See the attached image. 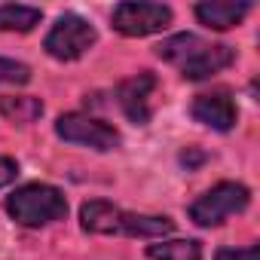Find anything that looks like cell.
<instances>
[{
  "instance_id": "cell-10",
  "label": "cell",
  "mask_w": 260,
  "mask_h": 260,
  "mask_svg": "<svg viewBox=\"0 0 260 260\" xmlns=\"http://www.w3.org/2000/svg\"><path fill=\"white\" fill-rule=\"evenodd\" d=\"M248 10H251V4H245V0H205V4L196 7V19L205 28L226 31V28L239 25L248 16Z\"/></svg>"
},
{
  "instance_id": "cell-4",
  "label": "cell",
  "mask_w": 260,
  "mask_h": 260,
  "mask_svg": "<svg viewBox=\"0 0 260 260\" xmlns=\"http://www.w3.org/2000/svg\"><path fill=\"white\" fill-rule=\"evenodd\" d=\"M95 40H98V31H95L86 19L68 13V16H61V19L52 25V31L46 34L43 49H46L52 58H58V61H77V58H83V55L95 46Z\"/></svg>"
},
{
  "instance_id": "cell-5",
  "label": "cell",
  "mask_w": 260,
  "mask_h": 260,
  "mask_svg": "<svg viewBox=\"0 0 260 260\" xmlns=\"http://www.w3.org/2000/svg\"><path fill=\"white\" fill-rule=\"evenodd\" d=\"M110 22L125 37H150L172 25V10L162 4H135V0H128V4L113 7Z\"/></svg>"
},
{
  "instance_id": "cell-11",
  "label": "cell",
  "mask_w": 260,
  "mask_h": 260,
  "mask_svg": "<svg viewBox=\"0 0 260 260\" xmlns=\"http://www.w3.org/2000/svg\"><path fill=\"white\" fill-rule=\"evenodd\" d=\"M0 113L13 122H34L43 116V104L40 98H31V95H0Z\"/></svg>"
},
{
  "instance_id": "cell-15",
  "label": "cell",
  "mask_w": 260,
  "mask_h": 260,
  "mask_svg": "<svg viewBox=\"0 0 260 260\" xmlns=\"http://www.w3.org/2000/svg\"><path fill=\"white\" fill-rule=\"evenodd\" d=\"M31 80L28 64L13 61V58H0V86H25Z\"/></svg>"
},
{
  "instance_id": "cell-17",
  "label": "cell",
  "mask_w": 260,
  "mask_h": 260,
  "mask_svg": "<svg viewBox=\"0 0 260 260\" xmlns=\"http://www.w3.org/2000/svg\"><path fill=\"white\" fill-rule=\"evenodd\" d=\"M16 175H19V166H16L10 156H0V190L10 187V184L16 181Z\"/></svg>"
},
{
  "instance_id": "cell-9",
  "label": "cell",
  "mask_w": 260,
  "mask_h": 260,
  "mask_svg": "<svg viewBox=\"0 0 260 260\" xmlns=\"http://www.w3.org/2000/svg\"><path fill=\"white\" fill-rule=\"evenodd\" d=\"M233 61H236V52H233L230 46H223V43H217V46L202 43V46L181 64V74H184L187 80H205V77H211V74H220V71L230 68Z\"/></svg>"
},
{
  "instance_id": "cell-16",
  "label": "cell",
  "mask_w": 260,
  "mask_h": 260,
  "mask_svg": "<svg viewBox=\"0 0 260 260\" xmlns=\"http://www.w3.org/2000/svg\"><path fill=\"white\" fill-rule=\"evenodd\" d=\"M214 260H260V251H257V245H248V248H220Z\"/></svg>"
},
{
  "instance_id": "cell-8",
  "label": "cell",
  "mask_w": 260,
  "mask_h": 260,
  "mask_svg": "<svg viewBox=\"0 0 260 260\" xmlns=\"http://www.w3.org/2000/svg\"><path fill=\"white\" fill-rule=\"evenodd\" d=\"M193 119L214 128V132H230L239 119V110L226 92H211V95H199L193 101Z\"/></svg>"
},
{
  "instance_id": "cell-1",
  "label": "cell",
  "mask_w": 260,
  "mask_h": 260,
  "mask_svg": "<svg viewBox=\"0 0 260 260\" xmlns=\"http://www.w3.org/2000/svg\"><path fill=\"white\" fill-rule=\"evenodd\" d=\"M80 223L86 233L95 236H141V239H156V236H169L175 230L172 217H159V214H132L122 211L104 199H92L80 208Z\"/></svg>"
},
{
  "instance_id": "cell-3",
  "label": "cell",
  "mask_w": 260,
  "mask_h": 260,
  "mask_svg": "<svg viewBox=\"0 0 260 260\" xmlns=\"http://www.w3.org/2000/svg\"><path fill=\"white\" fill-rule=\"evenodd\" d=\"M251 202V193L245 184H233V181H223L217 187H211L205 196H199L193 205H190V220L199 223V226H220L226 217L245 211Z\"/></svg>"
},
{
  "instance_id": "cell-7",
  "label": "cell",
  "mask_w": 260,
  "mask_h": 260,
  "mask_svg": "<svg viewBox=\"0 0 260 260\" xmlns=\"http://www.w3.org/2000/svg\"><path fill=\"white\" fill-rule=\"evenodd\" d=\"M156 89V77L150 71H141L138 77H128L119 83V107L125 110V116L135 125H147L150 122V95Z\"/></svg>"
},
{
  "instance_id": "cell-13",
  "label": "cell",
  "mask_w": 260,
  "mask_h": 260,
  "mask_svg": "<svg viewBox=\"0 0 260 260\" xmlns=\"http://www.w3.org/2000/svg\"><path fill=\"white\" fill-rule=\"evenodd\" d=\"M205 40H199L196 34H175V37H169V40H162L159 46H156V55L162 58V61H169V64H184L199 46H202Z\"/></svg>"
},
{
  "instance_id": "cell-6",
  "label": "cell",
  "mask_w": 260,
  "mask_h": 260,
  "mask_svg": "<svg viewBox=\"0 0 260 260\" xmlns=\"http://www.w3.org/2000/svg\"><path fill=\"white\" fill-rule=\"evenodd\" d=\"M55 135L61 141L83 144V147H92V150H101V153L119 147V132L116 128L101 122V119H95V116H86V113H64V116H58Z\"/></svg>"
},
{
  "instance_id": "cell-14",
  "label": "cell",
  "mask_w": 260,
  "mask_h": 260,
  "mask_svg": "<svg viewBox=\"0 0 260 260\" xmlns=\"http://www.w3.org/2000/svg\"><path fill=\"white\" fill-rule=\"evenodd\" d=\"M150 260H202V245L193 239H175V242H159L147 248Z\"/></svg>"
},
{
  "instance_id": "cell-12",
  "label": "cell",
  "mask_w": 260,
  "mask_h": 260,
  "mask_svg": "<svg viewBox=\"0 0 260 260\" xmlns=\"http://www.w3.org/2000/svg\"><path fill=\"white\" fill-rule=\"evenodd\" d=\"M43 13L37 7H22V4H4L0 7V31H34L40 25Z\"/></svg>"
},
{
  "instance_id": "cell-2",
  "label": "cell",
  "mask_w": 260,
  "mask_h": 260,
  "mask_svg": "<svg viewBox=\"0 0 260 260\" xmlns=\"http://www.w3.org/2000/svg\"><path fill=\"white\" fill-rule=\"evenodd\" d=\"M7 211L22 226H46L68 214V199L58 187L49 184H25L7 199Z\"/></svg>"
}]
</instances>
